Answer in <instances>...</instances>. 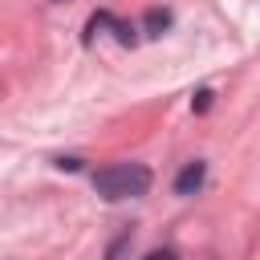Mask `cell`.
Returning <instances> with one entry per match:
<instances>
[{"instance_id": "1", "label": "cell", "mask_w": 260, "mask_h": 260, "mask_svg": "<svg viewBox=\"0 0 260 260\" xmlns=\"http://www.w3.org/2000/svg\"><path fill=\"white\" fill-rule=\"evenodd\" d=\"M146 187H150V171L142 162H114L93 175V191L102 199H134L146 195Z\"/></svg>"}, {"instance_id": "2", "label": "cell", "mask_w": 260, "mask_h": 260, "mask_svg": "<svg viewBox=\"0 0 260 260\" xmlns=\"http://www.w3.org/2000/svg\"><path fill=\"white\" fill-rule=\"evenodd\" d=\"M203 175H207V167L195 158V162H187L183 171H179V179H175V195H195L199 187H203Z\"/></svg>"}, {"instance_id": "3", "label": "cell", "mask_w": 260, "mask_h": 260, "mask_svg": "<svg viewBox=\"0 0 260 260\" xmlns=\"http://www.w3.org/2000/svg\"><path fill=\"white\" fill-rule=\"evenodd\" d=\"M142 24H146L150 37H162V32L171 28V12H167V8H150V12L142 16Z\"/></svg>"}, {"instance_id": "4", "label": "cell", "mask_w": 260, "mask_h": 260, "mask_svg": "<svg viewBox=\"0 0 260 260\" xmlns=\"http://www.w3.org/2000/svg\"><path fill=\"white\" fill-rule=\"evenodd\" d=\"M191 106H195V110H199V114H203V110H207V106H211V89H199V93H195V102H191Z\"/></svg>"}, {"instance_id": "5", "label": "cell", "mask_w": 260, "mask_h": 260, "mask_svg": "<svg viewBox=\"0 0 260 260\" xmlns=\"http://www.w3.org/2000/svg\"><path fill=\"white\" fill-rule=\"evenodd\" d=\"M142 260H175V252H171V248H158V252H146Z\"/></svg>"}]
</instances>
